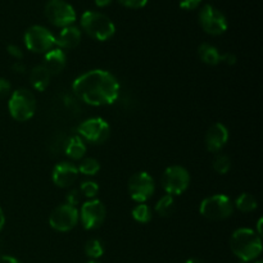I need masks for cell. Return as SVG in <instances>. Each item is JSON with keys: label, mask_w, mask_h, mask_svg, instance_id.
Returning <instances> with one entry per match:
<instances>
[{"label": "cell", "mask_w": 263, "mask_h": 263, "mask_svg": "<svg viewBox=\"0 0 263 263\" xmlns=\"http://www.w3.org/2000/svg\"><path fill=\"white\" fill-rule=\"evenodd\" d=\"M72 90L84 103L94 107L109 105L117 100L120 82L110 72L91 69L80 74L72 84Z\"/></svg>", "instance_id": "cell-1"}, {"label": "cell", "mask_w": 263, "mask_h": 263, "mask_svg": "<svg viewBox=\"0 0 263 263\" xmlns=\"http://www.w3.org/2000/svg\"><path fill=\"white\" fill-rule=\"evenodd\" d=\"M231 251L241 262L256 259L262 252L261 236L252 229H238L230 240Z\"/></svg>", "instance_id": "cell-2"}, {"label": "cell", "mask_w": 263, "mask_h": 263, "mask_svg": "<svg viewBox=\"0 0 263 263\" xmlns=\"http://www.w3.org/2000/svg\"><path fill=\"white\" fill-rule=\"evenodd\" d=\"M81 27L92 39L99 41L109 40L116 32L115 23L109 17L100 12L87 10L81 15Z\"/></svg>", "instance_id": "cell-3"}, {"label": "cell", "mask_w": 263, "mask_h": 263, "mask_svg": "<svg viewBox=\"0 0 263 263\" xmlns=\"http://www.w3.org/2000/svg\"><path fill=\"white\" fill-rule=\"evenodd\" d=\"M9 113L15 121L25 122L36 112V98L27 89H18L12 92L8 102Z\"/></svg>", "instance_id": "cell-4"}, {"label": "cell", "mask_w": 263, "mask_h": 263, "mask_svg": "<svg viewBox=\"0 0 263 263\" xmlns=\"http://www.w3.org/2000/svg\"><path fill=\"white\" fill-rule=\"evenodd\" d=\"M199 212L203 217L212 221H222L230 217L234 212V204L229 197L216 194L202 200Z\"/></svg>", "instance_id": "cell-5"}, {"label": "cell", "mask_w": 263, "mask_h": 263, "mask_svg": "<svg viewBox=\"0 0 263 263\" xmlns=\"http://www.w3.org/2000/svg\"><path fill=\"white\" fill-rule=\"evenodd\" d=\"M25 45L32 53H48L55 45V36L44 26H31L25 32Z\"/></svg>", "instance_id": "cell-6"}, {"label": "cell", "mask_w": 263, "mask_h": 263, "mask_svg": "<svg viewBox=\"0 0 263 263\" xmlns=\"http://www.w3.org/2000/svg\"><path fill=\"white\" fill-rule=\"evenodd\" d=\"M162 187L170 195H180L189 187L190 175L181 166H171L164 170L161 179Z\"/></svg>", "instance_id": "cell-7"}, {"label": "cell", "mask_w": 263, "mask_h": 263, "mask_svg": "<svg viewBox=\"0 0 263 263\" xmlns=\"http://www.w3.org/2000/svg\"><path fill=\"white\" fill-rule=\"evenodd\" d=\"M45 15L49 22L58 27H67L76 21L73 7L66 0H49L45 5Z\"/></svg>", "instance_id": "cell-8"}, {"label": "cell", "mask_w": 263, "mask_h": 263, "mask_svg": "<svg viewBox=\"0 0 263 263\" xmlns=\"http://www.w3.org/2000/svg\"><path fill=\"white\" fill-rule=\"evenodd\" d=\"M77 133L82 140L91 144H103L109 138L110 127L105 120L94 117L84 121L77 128Z\"/></svg>", "instance_id": "cell-9"}, {"label": "cell", "mask_w": 263, "mask_h": 263, "mask_svg": "<svg viewBox=\"0 0 263 263\" xmlns=\"http://www.w3.org/2000/svg\"><path fill=\"white\" fill-rule=\"evenodd\" d=\"M128 192L136 203H145L156 192V182L148 172H136L128 180Z\"/></svg>", "instance_id": "cell-10"}, {"label": "cell", "mask_w": 263, "mask_h": 263, "mask_svg": "<svg viewBox=\"0 0 263 263\" xmlns=\"http://www.w3.org/2000/svg\"><path fill=\"white\" fill-rule=\"evenodd\" d=\"M199 22L203 30L213 36L222 35L228 30V20L222 12L211 4H205L199 12Z\"/></svg>", "instance_id": "cell-11"}, {"label": "cell", "mask_w": 263, "mask_h": 263, "mask_svg": "<svg viewBox=\"0 0 263 263\" xmlns=\"http://www.w3.org/2000/svg\"><path fill=\"white\" fill-rule=\"evenodd\" d=\"M105 216H107L105 205L98 199L85 202L79 212V218L86 230H95V229L100 228L104 222Z\"/></svg>", "instance_id": "cell-12"}, {"label": "cell", "mask_w": 263, "mask_h": 263, "mask_svg": "<svg viewBox=\"0 0 263 263\" xmlns=\"http://www.w3.org/2000/svg\"><path fill=\"white\" fill-rule=\"evenodd\" d=\"M77 222H79V210L67 203L54 208L49 217V223L51 228L61 233L72 230L77 225Z\"/></svg>", "instance_id": "cell-13"}, {"label": "cell", "mask_w": 263, "mask_h": 263, "mask_svg": "<svg viewBox=\"0 0 263 263\" xmlns=\"http://www.w3.org/2000/svg\"><path fill=\"white\" fill-rule=\"evenodd\" d=\"M79 177V168L71 162H61L53 170V182L58 187L72 186Z\"/></svg>", "instance_id": "cell-14"}, {"label": "cell", "mask_w": 263, "mask_h": 263, "mask_svg": "<svg viewBox=\"0 0 263 263\" xmlns=\"http://www.w3.org/2000/svg\"><path fill=\"white\" fill-rule=\"evenodd\" d=\"M229 140V130L225 125L217 122L208 128L205 134V146L212 153H217L223 146L226 145Z\"/></svg>", "instance_id": "cell-15"}, {"label": "cell", "mask_w": 263, "mask_h": 263, "mask_svg": "<svg viewBox=\"0 0 263 263\" xmlns=\"http://www.w3.org/2000/svg\"><path fill=\"white\" fill-rule=\"evenodd\" d=\"M67 63V57L62 49L55 48L45 53L43 66L45 67L50 74H58L64 69Z\"/></svg>", "instance_id": "cell-16"}, {"label": "cell", "mask_w": 263, "mask_h": 263, "mask_svg": "<svg viewBox=\"0 0 263 263\" xmlns=\"http://www.w3.org/2000/svg\"><path fill=\"white\" fill-rule=\"evenodd\" d=\"M81 41V31L76 26H67L62 28L59 35L55 37V45L59 49H73Z\"/></svg>", "instance_id": "cell-17"}, {"label": "cell", "mask_w": 263, "mask_h": 263, "mask_svg": "<svg viewBox=\"0 0 263 263\" xmlns=\"http://www.w3.org/2000/svg\"><path fill=\"white\" fill-rule=\"evenodd\" d=\"M50 77L51 74L49 73V71L43 64L33 67L30 72V82L33 89L37 90V91H44L49 86Z\"/></svg>", "instance_id": "cell-18"}, {"label": "cell", "mask_w": 263, "mask_h": 263, "mask_svg": "<svg viewBox=\"0 0 263 263\" xmlns=\"http://www.w3.org/2000/svg\"><path fill=\"white\" fill-rule=\"evenodd\" d=\"M198 54L202 62L210 66H216V64L221 63V53L216 46L211 45V44H200L198 48Z\"/></svg>", "instance_id": "cell-19"}, {"label": "cell", "mask_w": 263, "mask_h": 263, "mask_svg": "<svg viewBox=\"0 0 263 263\" xmlns=\"http://www.w3.org/2000/svg\"><path fill=\"white\" fill-rule=\"evenodd\" d=\"M86 153V144L79 135L72 136L66 145V154L73 161L81 159Z\"/></svg>", "instance_id": "cell-20"}, {"label": "cell", "mask_w": 263, "mask_h": 263, "mask_svg": "<svg viewBox=\"0 0 263 263\" xmlns=\"http://www.w3.org/2000/svg\"><path fill=\"white\" fill-rule=\"evenodd\" d=\"M234 205H235L240 212L249 213L257 210L258 203H257V199L252 194H249V193H241V194L235 199V204Z\"/></svg>", "instance_id": "cell-21"}, {"label": "cell", "mask_w": 263, "mask_h": 263, "mask_svg": "<svg viewBox=\"0 0 263 263\" xmlns=\"http://www.w3.org/2000/svg\"><path fill=\"white\" fill-rule=\"evenodd\" d=\"M175 211V199L172 195L166 194L157 202L156 212L161 217H170Z\"/></svg>", "instance_id": "cell-22"}, {"label": "cell", "mask_w": 263, "mask_h": 263, "mask_svg": "<svg viewBox=\"0 0 263 263\" xmlns=\"http://www.w3.org/2000/svg\"><path fill=\"white\" fill-rule=\"evenodd\" d=\"M133 217L138 222L148 223L152 221L153 215H152V210L148 204H145V203H139L133 210Z\"/></svg>", "instance_id": "cell-23"}, {"label": "cell", "mask_w": 263, "mask_h": 263, "mask_svg": "<svg viewBox=\"0 0 263 263\" xmlns=\"http://www.w3.org/2000/svg\"><path fill=\"white\" fill-rule=\"evenodd\" d=\"M85 253L87 257L92 259L100 258L104 253V246L99 239H90L86 244H85Z\"/></svg>", "instance_id": "cell-24"}, {"label": "cell", "mask_w": 263, "mask_h": 263, "mask_svg": "<svg viewBox=\"0 0 263 263\" xmlns=\"http://www.w3.org/2000/svg\"><path fill=\"white\" fill-rule=\"evenodd\" d=\"M77 168H79L80 174L85 175V176H94L99 172L100 164L95 158H86L80 163Z\"/></svg>", "instance_id": "cell-25"}, {"label": "cell", "mask_w": 263, "mask_h": 263, "mask_svg": "<svg viewBox=\"0 0 263 263\" xmlns=\"http://www.w3.org/2000/svg\"><path fill=\"white\" fill-rule=\"evenodd\" d=\"M212 166L213 170H215L217 174L225 175L230 171L231 161L228 156H225V154H218V156L213 159Z\"/></svg>", "instance_id": "cell-26"}, {"label": "cell", "mask_w": 263, "mask_h": 263, "mask_svg": "<svg viewBox=\"0 0 263 263\" xmlns=\"http://www.w3.org/2000/svg\"><path fill=\"white\" fill-rule=\"evenodd\" d=\"M99 192V185L95 181H84L80 186V193L86 198H95Z\"/></svg>", "instance_id": "cell-27"}, {"label": "cell", "mask_w": 263, "mask_h": 263, "mask_svg": "<svg viewBox=\"0 0 263 263\" xmlns=\"http://www.w3.org/2000/svg\"><path fill=\"white\" fill-rule=\"evenodd\" d=\"M81 193H80L79 189H72L67 193L66 195V203L67 204L72 205V207H76L80 203V199H81Z\"/></svg>", "instance_id": "cell-28"}, {"label": "cell", "mask_w": 263, "mask_h": 263, "mask_svg": "<svg viewBox=\"0 0 263 263\" xmlns=\"http://www.w3.org/2000/svg\"><path fill=\"white\" fill-rule=\"evenodd\" d=\"M121 4H123L125 7L134 8V9H138V8L145 7L148 0H118Z\"/></svg>", "instance_id": "cell-29"}, {"label": "cell", "mask_w": 263, "mask_h": 263, "mask_svg": "<svg viewBox=\"0 0 263 263\" xmlns=\"http://www.w3.org/2000/svg\"><path fill=\"white\" fill-rule=\"evenodd\" d=\"M7 50H8V53H9L10 55L13 57V58L17 59V61H21V59L23 58L22 49H21L18 45H14V44H10V45L7 46Z\"/></svg>", "instance_id": "cell-30"}, {"label": "cell", "mask_w": 263, "mask_h": 263, "mask_svg": "<svg viewBox=\"0 0 263 263\" xmlns=\"http://www.w3.org/2000/svg\"><path fill=\"white\" fill-rule=\"evenodd\" d=\"M200 3H202V0H180V7L182 9L193 10L199 7Z\"/></svg>", "instance_id": "cell-31"}, {"label": "cell", "mask_w": 263, "mask_h": 263, "mask_svg": "<svg viewBox=\"0 0 263 263\" xmlns=\"http://www.w3.org/2000/svg\"><path fill=\"white\" fill-rule=\"evenodd\" d=\"M10 89H12V87H10L9 81L0 77V98H4L7 97V95H9Z\"/></svg>", "instance_id": "cell-32"}, {"label": "cell", "mask_w": 263, "mask_h": 263, "mask_svg": "<svg viewBox=\"0 0 263 263\" xmlns=\"http://www.w3.org/2000/svg\"><path fill=\"white\" fill-rule=\"evenodd\" d=\"M221 62L233 66V64L236 63V57L231 53H223V54H221Z\"/></svg>", "instance_id": "cell-33"}, {"label": "cell", "mask_w": 263, "mask_h": 263, "mask_svg": "<svg viewBox=\"0 0 263 263\" xmlns=\"http://www.w3.org/2000/svg\"><path fill=\"white\" fill-rule=\"evenodd\" d=\"M12 69H13V72H15V73L23 74L26 72V66H25V63H22L21 61H15L14 63L12 64Z\"/></svg>", "instance_id": "cell-34"}, {"label": "cell", "mask_w": 263, "mask_h": 263, "mask_svg": "<svg viewBox=\"0 0 263 263\" xmlns=\"http://www.w3.org/2000/svg\"><path fill=\"white\" fill-rule=\"evenodd\" d=\"M0 263H22L21 261H18L17 258L10 256H0Z\"/></svg>", "instance_id": "cell-35"}, {"label": "cell", "mask_w": 263, "mask_h": 263, "mask_svg": "<svg viewBox=\"0 0 263 263\" xmlns=\"http://www.w3.org/2000/svg\"><path fill=\"white\" fill-rule=\"evenodd\" d=\"M110 3H112V0H95V4H97L98 7H107Z\"/></svg>", "instance_id": "cell-36"}, {"label": "cell", "mask_w": 263, "mask_h": 263, "mask_svg": "<svg viewBox=\"0 0 263 263\" xmlns=\"http://www.w3.org/2000/svg\"><path fill=\"white\" fill-rule=\"evenodd\" d=\"M4 223H5V216H4V212L2 211V208H0V230L4 228Z\"/></svg>", "instance_id": "cell-37"}, {"label": "cell", "mask_w": 263, "mask_h": 263, "mask_svg": "<svg viewBox=\"0 0 263 263\" xmlns=\"http://www.w3.org/2000/svg\"><path fill=\"white\" fill-rule=\"evenodd\" d=\"M262 223H263V220L262 218H259L258 222H257V231H256L259 236H261V234H262Z\"/></svg>", "instance_id": "cell-38"}, {"label": "cell", "mask_w": 263, "mask_h": 263, "mask_svg": "<svg viewBox=\"0 0 263 263\" xmlns=\"http://www.w3.org/2000/svg\"><path fill=\"white\" fill-rule=\"evenodd\" d=\"M185 263H204V262H202L200 259H198V258H190V259H187Z\"/></svg>", "instance_id": "cell-39"}, {"label": "cell", "mask_w": 263, "mask_h": 263, "mask_svg": "<svg viewBox=\"0 0 263 263\" xmlns=\"http://www.w3.org/2000/svg\"><path fill=\"white\" fill-rule=\"evenodd\" d=\"M87 263H100V262H98V261H95V259H94V261H90V262H87Z\"/></svg>", "instance_id": "cell-40"}, {"label": "cell", "mask_w": 263, "mask_h": 263, "mask_svg": "<svg viewBox=\"0 0 263 263\" xmlns=\"http://www.w3.org/2000/svg\"><path fill=\"white\" fill-rule=\"evenodd\" d=\"M256 263H263V262H262V261H257Z\"/></svg>", "instance_id": "cell-41"}]
</instances>
